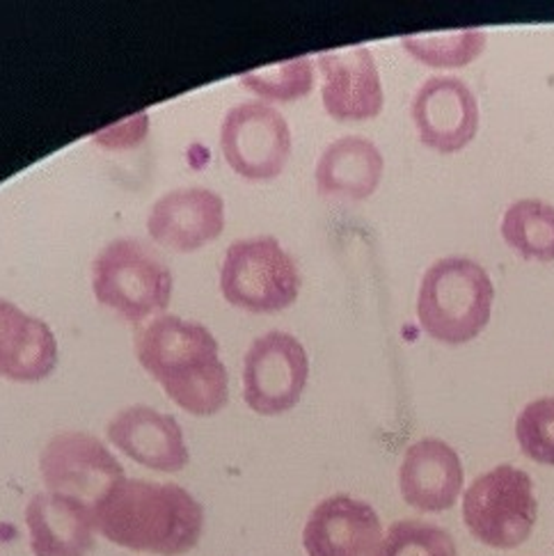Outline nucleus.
<instances>
[{"label": "nucleus", "mask_w": 554, "mask_h": 556, "mask_svg": "<svg viewBox=\"0 0 554 556\" xmlns=\"http://www.w3.org/2000/svg\"><path fill=\"white\" fill-rule=\"evenodd\" d=\"M140 367L167 399L196 417L218 415L229 401V374L218 339L198 320L156 316L136 334Z\"/></svg>", "instance_id": "1"}, {"label": "nucleus", "mask_w": 554, "mask_h": 556, "mask_svg": "<svg viewBox=\"0 0 554 556\" xmlns=\"http://www.w3.org/2000/svg\"><path fill=\"white\" fill-rule=\"evenodd\" d=\"M97 533L131 552L179 556L196 549L204 508L177 483L122 479L92 508Z\"/></svg>", "instance_id": "2"}, {"label": "nucleus", "mask_w": 554, "mask_h": 556, "mask_svg": "<svg viewBox=\"0 0 554 556\" xmlns=\"http://www.w3.org/2000/svg\"><path fill=\"white\" fill-rule=\"evenodd\" d=\"M495 285L470 256H442L421 275L417 320L421 330L444 346L475 341L490 324Z\"/></svg>", "instance_id": "3"}, {"label": "nucleus", "mask_w": 554, "mask_h": 556, "mask_svg": "<svg viewBox=\"0 0 554 556\" xmlns=\"http://www.w3.org/2000/svg\"><path fill=\"white\" fill-rule=\"evenodd\" d=\"M173 270L140 241L115 239L95 256V298L129 324L163 316L173 301Z\"/></svg>", "instance_id": "4"}, {"label": "nucleus", "mask_w": 554, "mask_h": 556, "mask_svg": "<svg viewBox=\"0 0 554 556\" xmlns=\"http://www.w3.org/2000/svg\"><path fill=\"white\" fill-rule=\"evenodd\" d=\"M301 270L275 237L234 241L221 264L225 301L250 314H277L301 295Z\"/></svg>", "instance_id": "5"}, {"label": "nucleus", "mask_w": 554, "mask_h": 556, "mask_svg": "<svg viewBox=\"0 0 554 556\" xmlns=\"http://www.w3.org/2000/svg\"><path fill=\"white\" fill-rule=\"evenodd\" d=\"M539 518L534 481L520 467L498 465L477 477L463 495V520L473 536L493 549L522 545Z\"/></svg>", "instance_id": "6"}, {"label": "nucleus", "mask_w": 554, "mask_h": 556, "mask_svg": "<svg viewBox=\"0 0 554 556\" xmlns=\"http://www.w3.org/2000/svg\"><path fill=\"white\" fill-rule=\"evenodd\" d=\"M225 163L245 181H273L285 173L291 156L287 117L264 101L231 105L221 124Z\"/></svg>", "instance_id": "7"}, {"label": "nucleus", "mask_w": 554, "mask_h": 556, "mask_svg": "<svg viewBox=\"0 0 554 556\" xmlns=\"http://www.w3.org/2000/svg\"><path fill=\"white\" fill-rule=\"evenodd\" d=\"M310 380V355L301 339L270 330L243 357V401L252 413L277 417L295 408Z\"/></svg>", "instance_id": "8"}, {"label": "nucleus", "mask_w": 554, "mask_h": 556, "mask_svg": "<svg viewBox=\"0 0 554 556\" xmlns=\"http://www.w3.org/2000/svg\"><path fill=\"white\" fill-rule=\"evenodd\" d=\"M39 475L47 493L67 495L95 508L109 490L126 479L122 463L90 433H60L39 454Z\"/></svg>", "instance_id": "9"}, {"label": "nucleus", "mask_w": 554, "mask_h": 556, "mask_svg": "<svg viewBox=\"0 0 554 556\" xmlns=\"http://www.w3.org/2000/svg\"><path fill=\"white\" fill-rule=\"evenodd\" d=\"M419 142L438 154H456L470 144L481 126L479 99L458 76L426 78L411 103Z\"/></svg>", "instance_id": "10"}, {"label": "nucleus", "mask_w": 554, "mask_h": 556, "mask_svg": "<svg viewBox=\"0 0 554 556\" xmlns=\"http://www.w3.org/2000/svg\"><path fill=\"white\" fill-rule=\"evenodd\" d=\"M322 101L337 122H367L382 113L386 92L374 53L367 47H347L318 55Z\"/></svg>", "instance_id": "11"}, {"label": "nucleus", "mask_w": 554, "mask_h": 556, "mask_svg": "<svg viewBox=\"0 0 554 556\" xmlns=\"http://www.w3.org/2000/svg\"><path fill=\"white\" fill-rule=\"evenodd\" d=\"M225 200L211 188H177L161 195L147 216V231L159 245L196 252L225 231Z\"/></svg>", "instance_id": "12"}, {"label": "nucleus", "mask_w": 554, "mask_h": 556, "mask_svg": "<svg viewBox=\"0 0 554 556\" xmlns=\"http://www.w3.org/2000/svg\"><path fill=\"white\" fill-rule=\"evenodd\" d=\"M382 536L386 533L372 504L332 495L312 508L303 547L307 556H376Z\"/></svg>", "instance_id": "13"}, {"label": "nucleus", "mask_w": 554, "mask_h": 556, "mask_svg": "<svg viewBox=\"0 0 554 556\" xmlns=\"http://www.w3.org/2000/svg\"><path fill=\"white\" fill-rule=\"evenodd\" d=\"M105 435L117 452L154 472L175 475L190 460L179 421L144 403L119 410L105 426Z\"/></svg>", "instance_id": "14"}, {"label": "nucleus", "mask_w": 554, "mask_h": 556, "mask_svg": "<svg viewBox=\"0 0 554 556\" xmlns=\"http://www.w3.org/2000/svg\"><path fill=\"white\" fill-rule=\"evenodd\" d=\"M463 463L456 448L438 438L411 444L399 467L401 497L419 513L452 508L463 493Z\"/></svg>", "instance_id": "15"}, {"label": "nucleus", "mask_w": 554, "mask_h": 556, "mask_svg": "<svg viewBox=\"0 0 554 556\" xmlns=\"http://www.w3.org/2000/svg\"><path fill=\"white\" fill-rule=\"evenodd\" d=\"M58 359L60 346L47 320L0 298V378L39 382L55 371Z\"/></svg>", "instance_id": "16"}, {"label": "nucleus", "mask_w": 554, "mask_h": 556, "mask_svg": "<svg viewBox=\"0 0 554 556\" xmlns=\"http://www.w3.org/2000/svg\"><path fill=\"white\" fill-rule=\"evenodd\" d=\"M35 556H88L95 549V513L80 500L37 493L26 506Z\"/></svg>", "instance_id": "17"}, {"label": "nucleus", "mask_w": 554, "mask_h": 556, "mask_svg": "<svg viewBox=\"0 0 554 556\" xmlns=\"http://www.w3.org/2000/svg\"><path fill=\"white\" fill-rule=\"evenodd\" d=\"M382 173H386V159L374 140L344 136L324 149L314 169V181L322 198L362 202L378 190Z\"/></svg>", "instance_id": "18"}, {"label": "nucleus", "mask_w": 554, "mask_h": 556, "mask_svg": "<svg viewBox=\"0 0 554 556\" xmlns=\"http://www.w3.org/2000/svg\"><path fill=\"white\" fill-rule=\"evenodd\" d=\"M504 243L522 260L550 264L554 262V206L522 198L508 204L500 225Z\"/></svg>", "instance_id": "19"}, {"label": "nucleus", "mask_w": 554, "mask_h": 556, "mask_svg": "<svg viewBox=\"0 0 554 556\" xmlns=\"http://www.w3.org/2000/svg\"><path fill=\"white\" fill-rule=\"evenodd\" d=\"M411 58L431 70H461L475 62L488 45L483 28H461L450 33L411 35L401 39Z\"/></svg>", "instance_id": "20"}, {"label": "nucleus", "mask_w": 554, "mask_h": 556, "mask_svg": "<svg viewBox=\"0 0 554 556\" xmlns=\"http://www.w3.org/2000/svg\"><path fill=\"white\" fill-rule=\"evenodd\" d=\"M239 83L245 90L254 92L266 101H298L305 99L314 88V62L312 58H293L268 67L250 70L239 76Z\"/></svg>", "instance_id": "21"}, {"label": "nucleus", "mask_w": 554, "mask_h": 556, "mask_svg": "<svg viewBox=\"0 0 554 556\" xmlns=\"http://www.w3.org/2000/svg\"><path fill=\"white\" fill-rule=\"evenodd\" d=\"M376 556H456V543L433 522L399 520L386 531Z\"/></svg>", "instance_id": "22"}, {"label": "nucleus", "mask_w": 554, "mask_h": 556, "mask_svg": "<svg viewBox=\"0 0 554 556\" xmlns=\"http://www.w3.org/2000/svg\"><path fill=\"white\" fill-rule=\"evenodd\" d=\"M520 452L539 465L554 467V396L529 401L516 419Z\"/></svg>", "instance_id": "23"}]
</instances>
